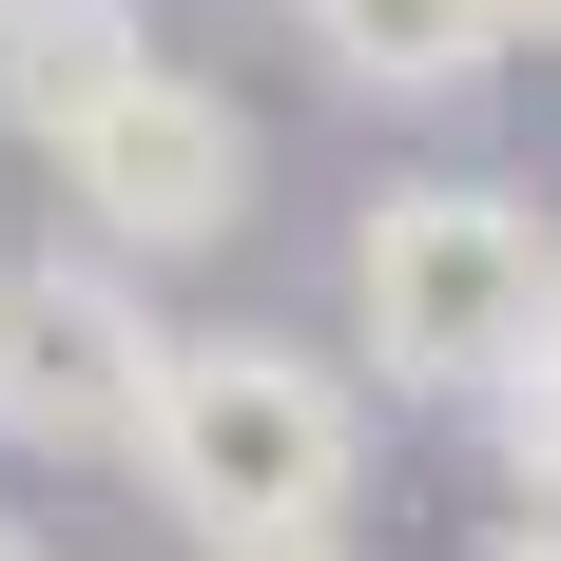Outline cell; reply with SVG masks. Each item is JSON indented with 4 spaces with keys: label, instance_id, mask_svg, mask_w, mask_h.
Returning a JSON list of instances; mask_svg holds the SVG:
<instances>
[{
    "label": "cell",
    "instance_id": "8fae6325",
    "mask_svg": "<svg viewBox=\"0 0 561 561\" xmlns=\"http://www.w3.org/2000/svg\"><path fill=\"white\" fill-rule=\"evenodd\" d=\"M252 561H348V542H252Z\"/></svg>",
    "mask_w": 561,
    "mask_h": 561
},
{
    "label": "cell",
    "instance_id": "5b68a950",
    "mask_svg": "<svg viewBox=\"0 0 561 561\" xmlns=\"http://www.w3.org/2000/svg\"><path fill=\"white\" fill-rule=\"evenodd\" d=\"M116 78H156V0H0V136H78Z\"/></svg>",
    "mask_w": 561,
    "mask_h": 561
},
{
    "label": "cell",
    "instance_id": "ba28073f",
    "mask_svg": "<svg viewBox=\"0 0 561 561\" xmlns=\"http://www.w3.org/2000/svg\"><path fill=\"white\" fill-rule=\"evenodd\" d=\"M484 20H504V58H523V39H561V0H484Z\"/></svg>",
    "mask_w": 561,
    "mask_h": 561
},
{
    "label": "cell",
    "instance_id": "6da1fadb",
    "mask_svg": "<svg viewBox=\"0 0 561 561\" xmlns=\"http://www.w3.org/2000/svg\"><path fill=\"white\" fill-rule=\"evenodd\" d=\"M116 465H136L214 561H252V542H348L368 388H348L310 330H174V348H156V407H136Z\"/></svg>",
    "mask_w": 561,
    "mask_h": 561
},
{
    "label": "cell",
    "instance_id": "3957f363",
    "mask_svg": "<svg viewBox=\"0 0 561 561\" xmlns=\"http://www.w3.org/2000/svg\"><path fill=\"white\" fill-rule=\"evenodd\" d=\"M156 348H174V310L116 252H0V446H39V465H98V446H136V407H156Z\"/></svg>",
    "mask_w": 561,
    "mask_h": 561
},
{
    "label": "cell",
    "instance_id": "30bf717a",
    "mask_svg": "<svg viewBox=\"0 0 561 561\" xmlns=\"http://www.w3.org/2000/svg\"><path fill=\"white\" fill-rule=\"evenodd\" d=\"M0 561H58V542H39V523H0Z\"/></svg>",
    "mask_w": 561,
    "mask_h": 561
},
{
    "label": "cell",
    "instance_id": "52a82bcc",
    "mask_svg": "<svg viewBox=\"0 0 561 561\" xmlns=\"http://www.w3.org/2000/svg\"><path fill=\"white\" fill-rule=\"evenodd\" d=\"M484 561H561V504H523V523H484Z\"/></svg>",
    "mask_w": 561,
    "mask_h": 561
},
{
    "label": "cell",
    "instance_id": "8992f818",
    "mask_svg": "<svg viewBox=\"0 0 561 561\" xmlns=\"http://www.w3.org/2000/svg\"><path fill=\"white\" fill-rule=\"evenodd\" d=\"M290 39L330 58L348 98H465V78H504L484 0H290Z\"/></svg>",
    "mask_w": 561,
    "mask_h": 561
},
{
    "label": "cell",
    "instance_id": "7a4b0ae2",
    "mask_svg": "<svg viewBox=\"0 0 561 561\" xmlns=\"http://www.w3.org/2000/svg\"><path fill=\"white\" fill-rule=\"evenodd\" d=\"M542 272H561V232H542L523 174H388V194L348 214V330H368V368L426 388V407H484L523 368Z\"/></svg>",
    "mask_w": 561,
    "mask_h": 561
},
{
    "label": "cell",
    "instance_id": "277c9868",
    "mask_svg": "<svg viewBox=\"0 0 561 561\" xmlns=\"http://www.w3.org/2000/svg\"><path fill=\"white\" fill-rule=\"evenodd\" d=\"M58 194H78V252H116V272L232 252V232H252V116H232L194 58H156V78H116V98L58 136Z\"/></svg>",
    "mask_w": 561,
    "mask_h": 561
},
{
    "label": "cell",
    "instance_id": "9c48e42d",
    "mask_svg": "<svg viewBox=\"0 0 561 561\" xmlns=\"http://www.w3.org/2000/svg\"><path fill=\"white\" fill-rule=\"evenodd\" d=\"M523 368H561V272H542V330H523Z\"/></svg>",
    "mask_w": 561,
    "mask_h": 561
}]
</instances>
